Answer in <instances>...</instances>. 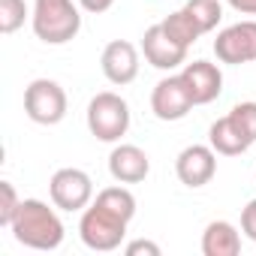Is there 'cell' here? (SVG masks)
Segmentation results:
<instances>
[{"instance_id": "cell-19", "label": "cell", "mask_w": 256, "mask_h": 256, "mask_svg": "<svg viewBox=\"0 0 256 256\" xmlns=\"http://www.w3.org/2000/svg\"><path fill=\"white\" fill-rule=\"evenodd\" d=\"M28 4L24 0H0V34H16L28 22Z\"/></svg>"}, {"instance_id": "cell-25", "label": "cell", "mask_w": 256, "mask_h": 256, "mask_svg": "<svg viewBox=\"0 0 256 256\" xmlns=\"http://www.w3.org/2000/svg\"><path fill=\"white\" fill-rule=\"evenodd\" d=\"M226 4L241 16H256V0H226Z\"/></svg>"}, {"instance_id": "cell-7", "label": "cell", "mask_w": 256, "mask_h": 256, "mask_svg": "<svg viewBox=\"0 0 256 256\" xmlns=\"http://www.w3.org/2000/svg\"><path fill=\"white\" fill-rule=\"evenodd\" d=\"M214 54L220 64L229 66H241V64H253L256 60V22H235L229 28H223L214 40Z\"/></svg>"}, {"instance_id": "cell-18", "label": "cell", "mask_w": 256, "mask_h": 256, "mask_svg": "<svg viewBox=\"0 0 256 256\" xmlns=\"http://www.w3.org/2000/svg\"><path fill=\"white\" fill-rule=\"evenodd\" d=\"M184 10L196 18V24H199L202 34H211V30L220 24V18H223L220 0H187V6H184Z\"/></svg>"}, {"instance_id": "cell-6", "label": "cell", "mask_w": 256, "mask_h": 256, "mask_svg": "<svg viewBox=\"0 0 256 256\" xmlns=\"http://www.w3.org/2000/svg\"><path fill=\"white\" fill-rule=\"evenodd\" d=\"M48 196L60 211H84L94 202V181L84 169H58L48 181Z\"/></svg>"}, {"instance_id": "cell-21", "label": "cell", "mask_w": 256, "mask_h": 256, "mask_svg": "<svg viewBox=\"0 0 256 256\" xmlns=\"http://www.w3.org/2000/svg\"><path fill=\"white\" fill-rule=\"evenodd\" d=\"M18 205H22V199H18L16 187H12V181H0V226L12 223Z\"/></svg>"}, {"instance_id": "cell-11", "label": "cell", "mask_w": 256, "mask_h": 256, "mask_svg": "<svg viewBox=\"0 0 256 256\" xmlns=\"http://www.w3.org/2000/svg\"><path fill=\"white\" fill-rule=\"evenodd\" d=\"M142 54L145 60L154 66V70H163V72H172L178 70L184 60H187V48L178 46L175 40L166 36L163 24H151L142 36Z\"/></svg>"}, {"instance_id": "cell-23", "label": "cell", "mask_w": 256, "mask_h": 256, "mask_svg": "<svg viewBox=\"0 0 256 256\" xmlns=\"http://www.w3.org/2000/svg\"><path fill=\"white\" fill-rule=\"evenodd\" d=\"M241 232L250 241H256V199H250L244 205V211H241Z\"/></svg>"}, {"instance_id": "cell-1", "label": "cell", "mask_w": 256, "mask_h": 256, "mask_svg": "<svg viewBox=\"0 0 256 256\" xmlns=\"http://www.w3.org/2000/svg\"><path fill=\"white\" fill-rule=\"evenodd\" d=\"M54 205V202H52ZM42 199H22L10 229L12 238L30 250H58L64 244V220L58 217V211Z\"/></svg>"}, {"instance_id": "cell-2", "label": "cell", "mask_w": 256, "mask_h": 256, "mask_svg": "<svg viewBox=\"0 0 256 256\" xmlns=\"http://www.w3.org/2000/svg\"><path fill=\"white\" fill-rule=\"evenodd\" d=\"M30 24L46 46H66L82 30V12L72 0H36Z\"/></svg>"}, {"instance_id": "cell-20", "label": "cell", "mask_w": 256, "mask_h": 256, "mask_svg": "<svg viewBox=\"0 0 256 256\" xmlns=\"http://www.w3.org/2000/svg\"><path fill=\"white\" fill-rule=\"evenodd\" d=\"M229 118L238 124V130H241V133L250 139V145H253V142H256V102H253V100H247V102L232 106Z\"/></svg>"}, {"instance_id": "cell-16", "label": "cell", "mask_w": 256, "mask_h": 256, "mask_svg": "<svg viewBox=\"0 0 256 256\" xmlns=\"http://www.w3.org/2000/svg\"><path fill=\"white\" fill-rule=\"evenodd\" d=\"M160 24H163L166 36H169V40H175V42H178V46H184V48H190V46L202 36V30H199L196 18H193L187 10H175V12H169Z\"/></svg>"}, {"instance_id": "cell-9", "label": "cell", "mask_w": 256, "mask_h": 256, "mask_svg": "<svg viewBox=\"0 0 256 256\" xmlns=\"http://www.w3.org/2000/svg\"><path fill=\"white\" fill-rule=\"evenodd\" d=\"M175 175L184 187L199 190L217 175V151L211 145H187L175 160Z\"/></svg>"}, {"instance_id": "cell-14", "label": "cell", "mask_w": 256, "mask_h": 256, "mask_svg": "<svg viewBox=\"0 0 256 256\" xmlns=\"http://www.w3.org/2000/svg\"><path fill=\"white\" fill-rule=\"evenodd\" d=\"M202 253L205 256H238L241 232L229 220H211L202 232Z\"/></svg>"}, {"instance_id": "cell-10", "label": "cell", "mask_w": 256, "mask_h": 256, "mask_svg": "<svg viewBox=\"0 0 256 256\" xmlns=\"http://www.w3.org/2000/svg\"><path fill=\"white\" fill-rule=\"evenodd\" d=\"M100 66H102V76L112 84L124 88V84L136 82V76H139V48L133 42H126V40H112L102 48Z\"/></svg>"}, {"instance_id": "cell-17", "label": "cell", "mask_w": 256, "mask_h": 256, "mask_svg": "<svg viewBox=\"0 0 256 256\" xmlns=\"http://www.w3.org/2000/svg\"><path fill=\"white\" fill-rule=\"evenodd\" d=\"M94 202H96V205H102L106 211H112V214L124 217L126 223L136 217V196L126 190V187H120V184H118V187H106V190H100Z\"/></svg>"}, {"instance_id": "cell-13", "label": "cell", "mask_w": 256, "mask_h": 256, "mask_svg": "<svg viewBox=\"0 0 256 256\" xmlns=\"http://www.w3.org/2000/svg\"><path fill=\"white\" fill-rule=\"evenodd\" d=\"M108 172L118 184H139L151 172V160L139 145H114L108 154Z\"/></svg>"}, {"instance_id": "cell-12", "label": "cell", "mask_w": 256, "mask_h": 256, "mask_svg": "<svg viewBox=\"0 0 256 256\" xmlns=\"http://www.w3.org/2000/svg\"><path fill=\"white\" fill-rule=\"evenodd\" d=\"M181 78H184V84H187V90H190V96H193L196 106H208V102H214L223 94V72L211 60L184 64Z\"/></svg>"}, {"instance_id": "cell-4", "label": "cell", "mask_w": 256, "mask_h": 256, "mask_svg": "<svg viewBox=\"0 0 256 256\" xmlns=\"http://www.w3.org/2000/svg\"><path fill=\"white\" fill-rule=\"evenodd\" d=\"M78 238L88 250H96V253H112L124 244L126 238V220L106 211L102 205L90 202L84 211H82V220H78Z\"/></svg>"}, {"instance_id": "cell-22", "label": "cell", "mask_w": 256, "mask_h": 256, "mask_svg": "<svg viewBox=\"0 0 256 256\" xmlns=\"http://www.w3.org/2000/svg\"><path fill=\"white\" fill-rule=\"evenodd\" d=\"M124 253L126 256H160L163 250H160V244H154L148 238H136V241H130L124 247Z\"/></svg>"}, {"instance_id": "cell-15", "label": "cell", "mask_w": 256, "mask_h": 256, "mask_svg": "<svg viewBox=\"0 0 256 256\" xmlns=\"http://www.w3.org/2000/svg\"><path fill=\"white\" fill-rule=\"evenodd\" d=\"M208 145L223 154V157H238L250 148V139L238 130V124L226 114V118H217L211 124V130H208Z\"/></svg>"}, {"instance_id": "cell-8", "label": "cell", "mask_w": 256, "mask_h": 256, "mask_svg": "<svg viewBox=\"0 0 256 256\" xmlns=\"http://www.w3.org/2000/svg\"><path fill=\"white\" fill-rule=\"evenodd\" d=\"M193 106L196 102H193V96H190L181 72L160 78L154 84V90H151V112L160 120H181V118H187L193 112Z\"/></svg>"}, {"instance_id": "cell-5", "label": "cell", "mask_w": 256, "mask_h": 256, "mask_svg": "<svg viewBox=\"0 0 256 256\" xmlns=\"http://www.w3.org/2000/svg\"><path fill=\"white\" fill-rule=\"evenodd\" d=\"M70 100L66 90L54 82V78H34L24 88V112L34 124L40 126H54L66 118Z\"/></svg>"}, {"instance_id": "cell-24", "label": "cell", "mask_w": 256, "mask_h": 256, "mask_svg": "<svg viewBox=\"0 0 256 256\" xmlns=\"http://www.w3.org/2000/svg\"><path fill=\"white\" fill-rule=\"evenodd\" d=\"M78 6L84 12H90V16H102V12H108L114 6V0H78Z\"/></svg>"}, {"instance_id": "cell-3", "label": "cell", "mask_w": 256, "mask_h": 256, "mask_svg": "<svg viewBox=\"0 0 256 256\" xmlns=\"http://www.w3.org/2000/svg\"><path fill=\"white\" fill-rule=\"evenodd\" d=\"M88 130L100 142H120L130 130V106L114 90H102L88 102Z\"/></svg>"}]
</instances>
